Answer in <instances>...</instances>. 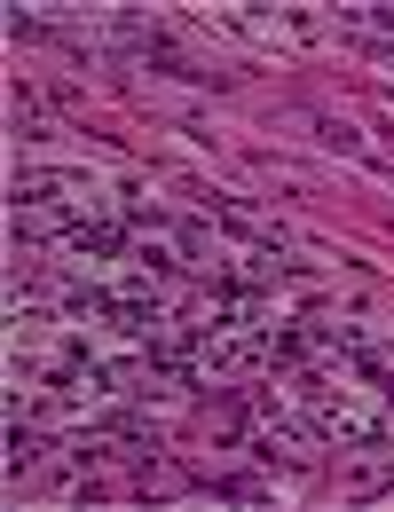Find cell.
I'll return each mask as SVG.
<instances>
[]
</instances>
